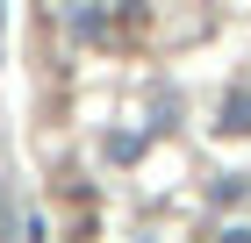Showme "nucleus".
<instances>
[{
  "label": "nucleus",
  "mask_w": 251,
  "mask_h": 243,
  "mask_svg": "<svg viewBox=\"0 0 251 243\" xmlns=\"http://www.w3.org/2000/svg\"><path fill=\"white\" fill-rule=\"evenodd\" d=\"M223 129H230V136L251 129V93H230V100H223Z\"/></svg>",
  "instance_id": "nucleus-1"
},
{
  "label": "nucleus",
  "mask_w": 251,
  "mask_h": 243,
  "mask_svg": "<svg viewBox=\"0 0 251 243\" xmlns=\"http://www.w3.org/2000/svg\"><path fill=\"white\" fill-rule=\"evenodd\" d=\"M223 243H251V236H244V229H230V236H223Z\"/></svg>",
  "instance_id": "nucleus-2"
}]
</instances>
